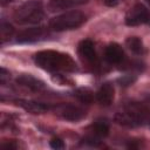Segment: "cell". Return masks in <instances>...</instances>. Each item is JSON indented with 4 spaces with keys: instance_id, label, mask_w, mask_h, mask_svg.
I'll list each match as a JSON object with an SVG mask.
<instances>
[{
    "instance_id": "1",
    "label": "cell",
    "mask_w": 150,
    "mask_h": 150,
    "mask_svg": "<svg viewBox=\"0 0 150 150\" xmlns=\"http://www.w3.org/2000/svg\"><path fill=\"white\" fill-rule=\"evenodd\" d=\"M36 66L49 71H76L77 66L73 57L66 53L56 50H41L34 55Z\"/></svg>"
},
{
    "instance_id": "2",
    "label": "cell",
    "mask_w": 150,
    "mask_h": 150,
    "mask_svg": "<svg viewBox=\"0 0 150 150\" xmlns=\"http://www.w3.org/2000/svg\"><path fill=\"white\" fill-rule=\"evenodd\" d=\"M115 121L123 127H139L150 123V108L138 102L128 103L122 111L115 115Z\"/></svg>"
},
{
    "instance_id": "3",
    "label": "cell",
    "mask_w": 150,
    "mask_h": 150,
    "mask_svg": "<svg viewBox=\"0 0 150 150\" xmlns=\"http://www.w3.org/2000/svg\"><path fill=\"white\" fill-rule=\"evenodd\" d=\"M45 18L42 4L38 0H28L14 12V20L18 23H38Z\"/></svg>"
},
{
    "instance_id": "4",
    "label": "cell",
    "mask_w": 150,
    "mask_h": 150,
    "mask_svg": "<svg viewBox=\"0 0 150 150\" xmlns=\"http://www.w3.org/2000/svg\"><path fill=\"white\" fill-rule=\"evenodd\" d=\"M86 15L80 11H70L54 16L49 21V28L56 32L75 29L86 22Z\"/></svg>"
},
{
    "instance_id": "5",
    "label": "cell",
    "mask_w": 150,
    "mask_h": 150,
    "mask_svg": "<svg viewBox=\"0 0 150 150\" xmlns=\"http://www.w3.org/2000/svg\"><path fill=\"white\" fill-rule=\"evenodd\" d=\"M150 22V12L142 4H135L125 15V23L128 26H138Z\"/></svg>"
},
{
    "instance_id": "6",
    "label": "cell",
    "mask_w": 150,
    "mask_h": 150,
    "mask_svg": "<svg viewBox=\"0 0 150 150\" xmlns=\"http://www.w3.org/2000/svg\"><path fill=\"white\" fill-rule=\"evenodd\" d=\"M56 114L63 120L70 122H77L86 116V111L82 108L73 104H61L56 107Z\"/></svg>"
},
{
    "instance_id": "7",
    "label": "cell",
    "mask_w": 150,
    "mask_h": 150,
    "mask_svg": "<svg viewBox=\"0 0 150 150\" xmlns=\"http://www.w3.org/2000/svg\"><path fill=\"white\" fill-rule=\"evenodd\" d=\"M47 35H48V32L43 27H32L20 32L16 36V41L20 43L35 42V41L43 40Z\"/></svg>"
},
{
    "instance_id": "8",
    "label": "cell",
    "mask_w": 150,
    "mask_h": 150,
    "mask_svg": "<svg viewBox=\"0 0 150 150\" xmlns=\"http://www.w3.org/2000/svg\"><path fill=\"white\" fill-rule=\"evenodd\" d=\"M77 52H79L80 57L84 62H87L89 64H96L97 63V55H96L93 41H90V40H82L79 43Z\"/></svg>"
},
{
    "instance_id": "9",
    "label": "cell",
    "mask_w": 150,
    "mask_h": 150,
    "mask_svg": "<svg viewBox=\"0 0 150 150\" xmlns=\"http://www.w3.org/2000/svg\"><path fill=\"white\" fill-rule=\"evenodd\" d=\"M104 57L109 63L121 64L124 61V52L118 43H110L105 47Z\"/></svg>"
},
{
    "instance_id": "10",
    "label": "cell",
    "mask_w": 150,
    "mask_h": 150,
    "mask_svg": "<svg viewBox=\"0 0 150 150\" xmlns=\"http://www.w3.org/2000/svg\"><path fill=\"white\" fill-rule=\"evenodd\" d=\"M114 95H115L114 86L110 82H105L97 90V93H96V100L102 105H110L112 103V101H114Z\"/></svg>"
},
{
    "instance_id": "11",
    "label": "cell",
    "mask_w": 150,
    "mask_h": 150,
    "mask_svg": "<svg viewBox=\"0 0 150 150\" xmlns=\"http://www.w3.org/2000/svg\"><path fill=\"white\" fill-rule=\"evenodd\" d=\"M15 102L18 105H20L26 111L32 112V114H42V112L52 109V107L49 104H46L42 102H36V101H30V100H16Z\"/></svg>"
},
{
    "instance_id": "12",
    "label": "cell",
    "mask_w": 150,
    "mask_h": 150,
    "mask_svg": "<svg viewBox=\"0 0 150 150\" xmlns=\"http://www.w3.org/2000/svg\"><path fill=\"white\" fill-rule=\"evenodd\" d=\"M16 83L21 87H25L32 91H41L45 88L43 82H41L40 80L35 79L32 75H27V74H22L20 76H18L16 79Z\"/></svg>"
},
{
    "instance_id": "13",
    "label": "cell",
    "mask_w": 150,
    "mask_h": 150,
    "mask_svg": "<svg viewBox=\"0 0 150 150\" xmlns=\"http://www.w3.org/2000/svg\"><path fill=\"white\" fill-rule=\"evenodd\" d=\"M88 0H52L48 4V9L50 12L55 11H62V9H68L82 4H86Z\"/></svg>"
},
{
    "instance_id": "14",
    "label": "cell",
    "mask_w": 150,
    "mask_h": 150,
    "mask_svg": "<svg viewBox=\"0 0 150 150\" xmlns=\"http://www.w3.org/2000/svg\"><path fill=\"white\" fill-rule=\"evenodd\" d=\"M89 130L91 131V135L94 136H97L100 138L105 137L109 132V124L105 120H98L89 127Z\"/></svg>"
},
{
    "instance_id": "15",
    "label": "cell",
    "mask_w": 150,
    "mask_h": 150,
    "mask_svg": "<svg viewBox=\"0 0 150 150\" xmlns=\"http://www.w3.org/2000/svg\"><path fill=\"white\" fill-rule=\"evenodd\" d=\"M74 96L76 97V100H79L81 103L84 104H90L94 101V93L89 89V88H77L74 91Z\"/></svg>"
},
{
    "instance_id": "16",
    "label": "cell",
    "mask_w": 150,
    "mask_h": 150,
    "mask_svg": "<svg viewBox=\"0 0 150 150\" xmlns=\"http://www.w3.org/2000/svg\"><path fill=\"white\" fill-rule=\"evenodd\" d=\"M125 45L127 47L134 53V54H137V55H141L144 53V46H143V42L137 36H130L125 40Z\"/></svg>"
},
{
    "instance_id": "17",
    "label": "cell",
    "mask_w": 150,
    "mask_h": 150,
    "mask_svg": "<svg viewBox=\"0 0 150 150\" xmlns=\"http://www.w3.org/2000/svg\"><path fill=\"white\" fill-rule=\"evenodd\" d=\"M14 33V28L11 23L2 21L0 25V38H1V43H5L6 41H8L12 35Z\"/></svg>"
},
{
    "instance_id": "18",
    "label": "cell",
    "mask_w": 150,
    "mask_h": 150,
    "mask_svg": "<svg viewBox=\"0 0 150 150\" xmlns=\"http://www.w3.org/2000/svg\"><path fill=\"white\" fill-rule=\"evenodd\" d=\"M135 81H136V76H134V75H124V76H122L117 80V82L121 86H124V87L132 84Z\"/></svg>"
},
{
    "instance_id": "19",
    "label": "cell",
    "mask_w": 150,
    "mask_h": 150,
    "mask_svg": "<svg viewBox=\"0 0 150 150\" xmlns=\"http://www.w3.org/2000/svg\"><path fill=\"white\" fill-rule=\"evenodd\" d=\"M50 146L53 149H63L64 148V143H63V141L61 138L56 137V138H53L50 141Z\"/></svg>"
},
{
    "instance_id": "20",
    "label": "cell",
    "mask_w": 150,
    "mask_h": 150,
    "mask_svg": "<svg viewBox=\"0 0 150 150\" xmlns=\"http://www.w3.org/2000/svg\"><path fill=\"white\" fill-rule=\"evenodd\" d=\"M7 81H9V73L5 68H1L0 69V82L1 84H5Z\"/></svg>"
},
{
    "instance_id": "21",
    "label": "cell",
    "mask_w": 150,
    "mask_h": 150,
    "mask_svg": "<svg viewBox=\"0 0 150 150\" xmlns=\"http://www.w3.org/2000/svg\"><path fill=\"white\" fill-rule=\"evenodd\" d=\"M4 149H9V150H13V149H18V143L15 142V141H9L8 143H4L2 145H1Z\"/></svg>"
},
{
    "instance_id": "22",
    "label": "cell",
    "mask_w": 150,
    "mask_h": 150,
    "mask_svg": "<svg viewBox=\"0 0 150 150\" xmlns=\"http://www.w3.org/2000/svg\"><path fill=\"white\" fill-rule=\"evenodd\" d=\"M105 6H115L117 4V0H101Z\"/></svg>"
},
{
    "instance_id": "23",
    "label": "cell",
    "mask_w": 150,
    "mask_h": 150,
    "mask_svg": "<svg viewBox=\"0 0 150 150\" xmlns=\"http://www.w3.org/2000/svg\"><path fill=\"white\" fill-rule=\"evenodd\" d=\"M13 0H0V2H1V5L2 6H5V5H7V4H9V2H12Z\"/></svg>"
},
{
    "instance_id": "24",
    "label": "cell",
    "mask_w": 150,
    "mask_h": 150,
    "mask_svg": "<svg viewBox=\"0 0 150 150\" xmlns=\"http://www.w3.org/2000/svg\"><path fill=\"white\" fill-rule=\"evenodd\" d=\"M145 1H146V2L149 4V6H150V0H145Z\"/></svg>"
},
{
    "instance_id": "25",
    "label": "cell",
    "mask_w": 150,
    "mask_h": 150,
    "mask_svg": "<svg viewBox=\"0 0 150 150\" xmlns=\"http://www.w3.org/2000/svg\"><path fill=\"white\" fill-rule=\"evenodd\" d=\"M149 127H150V123H149Z\"/></svg>"
}]
</instances>
